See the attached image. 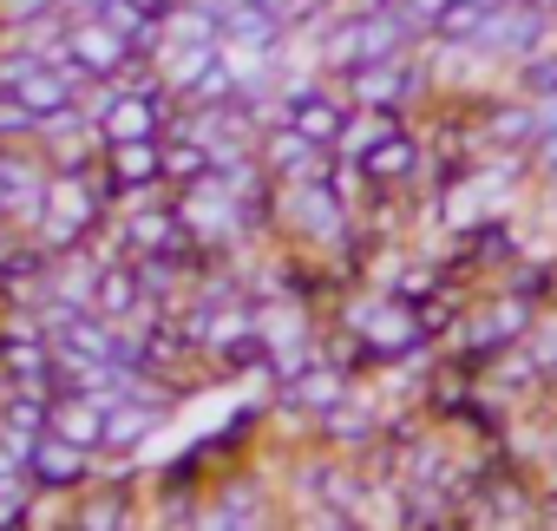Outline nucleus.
Returning a JSON list of instances; mask_svg holds the SVG:
<instances>
[{
	"instance_id": "5",
	"label": "nucleus",
	"mask_w": 557,
	"mask_h": 531,
	"mask_svg": "<svg viewBox=\"0 0 557 531\" xmlns=\"http://www.w3.org/2000/svg\"><path fill=\"white\" fill-rule=\"evenodd\" d=\"M210 171H216V158L197 138H164V184H171V197L190 190V184H203Z\"/></svg>"
},
{
	"instance_id": "3",
	"label": "nucleus",
	"mask_w": 557,
	"mask_h": 531,
	"mask_svg": "<svg viewBox=\"0 0 557 531\" xmlns=\"http://www.w3.org/2000/svg\"><path fill=\"white\" fill-rule=\"evenodd\" d=\"M361 164V177L374 184V190H407L420 171H426V138L413 132V125H394L368 158H355Z\"/></svg>"
},
{
	"instance_id": "1",
	"label": "nucleus",
	"mask_w": 557,
	"mask_h": 531,
	"mask_svg": "<svg viewBox=\"0 0 557 531\" xmlns=\"http://www.w3.org/2000/svg\"><path fill=\"white\" fill-rule=\"evenodd\" d=\"M99 177H106L112 203H125V197H138V190H158V184H164V138L106 145V151H99Z\"/></svg>"
},
{
	"instance_id": "7",
	"label": "nucleus",
	"mask_w": 557,
	"mask_h": 531,
	"mask_svg": "<svg viewBox=\"0 0 557 531\" xmlns=\"http://www.w3.org/2000/svg\"><path fill=\"white\" fill-rule=\"evenodd\" d=\"M34 132H40V119L14 92H0V145H34Z\"/></svg>"
},
{
	"instance_id": "4",
	"label": "nucleus",
	"mask_w": 557,
	"mask_h": 531,
	"mask_svg": "<svg viewBox=\"0 0 557 531\" xmlns=\"http://www.w3.org/2000/svg\"><path fill=\"white\" fill-rule=\"evenodd\" d=\"M92 459L99 453H86L60 433H40L27 453V479H34V492H79V485H92Z\"/></svg>"
},
{
	"instance_id": "2",
	"label": "nucleus",
	"mask_w": 557,
	"mask_h": 531,
	"mask_svg": "<svg viewBox=\"0 0 557 531\" xmlns=\"http://www.w3.org/2000/svg\"><path fill=\"white\" fill-rule=\"evenodd\" d=\"M66 53H73V66H86L92 79H125V73L138 66L132 40H125V34H112L99 14H79V21L66 27Z\"/></svg>"
},
{
	"instance_id": "6",
	"label": "nucleus",
	"mask_w": 557,
	"mask_h": 531,
	"mask_svg": "<svg viewBox=\"0 0 557 531\" xmlns=\"http://www.w3.org/2000/svg\"><path fill=\"white\" fill-rule=\"evenodd\" d=\"M125 524H132L125 492H86V505L73 511V531H125Z\"/></svg>"
}]
</instances>
